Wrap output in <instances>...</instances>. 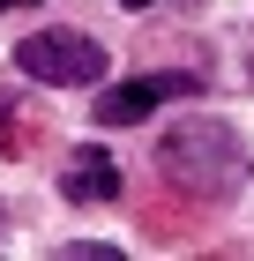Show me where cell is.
Wrapping results in <instances>:
<instances>
[{"mask_svg": "<svg viewBox=\"0 0 254 261\" xmlns=\"http://www.w3.org/2000/svg\"><path fill=\"white\" fill-rule=\"evenodd\" d=\"M15 67L30 82H60V90H82V82L105 75V45L82 38V30H30L15 45Z\"/></svg>", "mask_w": 254, "mask_h": 261, "instance_id": "cell-2", "label": "cell"}, {"mask_svg": "<svg viewBox=\"0 0 254 261\" xmlns=\"http://www.w3.org/2000/svg\"><path fill=\"white\" fill-rule=\"evenodd\" d=\"M202 82L195 75H135V82H112L98 97V120L105 127H135V120H150V105H165V97H195Z\"/></svg>", "mask_w": 254, "mask_h": 261, "instance_id": "cell-3", "label": "cell"}, {"mask_svg": "<svg viewBox=\"0 0 254 261\" xmlns=\"http://www.w3.org/2000/svg\"><path fill=\"white\" fill-rule=\"evenodd\" d=\"M0 8H30V0H0Z\"/></svg>", "mask_w": 254, "mask_h": 261, "instance_id": "cell-7", "label": "cell"}, {"mask_svg": "<svg viewBox=\"0 0 254 261\" xmlns=\"http://www.w3.org/2000/svg\"><path fill=\"white\" fill-rule=\"evenodd\" d=\"M67 261H120V246H90V239H75V246H67Z\"/></svg>", "mask_w": 254, "mask_h": 261, "instance_id": "cell-5", "label": "cell"}, {"mask_svg": "<svg viewBox=\"0 0 254 261\" xmlns=\"http://www.w3.org/2000/svg\"><path fill=\"white\" fill-rule=\"evenodd\" d=\"M0 142H8V127H0Z\"/></svg>", "mask_w": 254, "mask_h": 261, "instance_id": "cell-8", "label": "cell"}, {"mask_svg": "<svg viewBox=\"0 0 254 261\" xmlns=\"http://www.w3.org/2000/svg\"><path fill=\"white\" fill-rule=\"evenodd\" d=\"M157 172H165L179 194L217 201V194H232V187L247 179V149H239L217 120H179L172 135L157 142Z\"/></svg>", "mask_w": 254, "mask_h": 261, "instance_id": "cell-1", "label": "cell"}, {"mask_svg": "<svg viewBox=\"0 0 254 261\" xmlns=\"http://www.w3.org/2000/svg\"><path fill=\"white\" fill-rule=\"evenodd\" d=\"M60 194L82 201V209H90V201H112V194H120V164L105 157V149H75L67 172H60Z\"/></svg>", "mask_w": 254, "mask_h": 261, "instance_id": "cell-4", "label": "cell"}, {"mask_svg": "<svg viewBox=\"0 0 254 261\" xmlns=\"http://www.w3.org/2000/svg\"><path fill=\"white\" fill-rule=\"evenodd\" d=\"M120 8H150V0H120Z\"/></svg>", "mask_w": 254, "mask_h": 261, "instance_id": "cell-6", "label": "cell"}]
</instances>
